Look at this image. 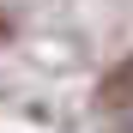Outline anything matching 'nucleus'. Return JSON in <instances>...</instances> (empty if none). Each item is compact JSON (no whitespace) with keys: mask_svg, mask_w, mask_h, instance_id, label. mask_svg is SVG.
I'll list each match as a JSON object with an SVG mask.
<instances>
[{"mask_svg":"<svg viewBox=\"0 0 133 133\" xmlns=\"http://www.w3.org/2000/svg\"><path fill=\"white\" fill-rule=\"evenodd\" d=\"M6 36H12V24H6V12H0V42H6Z\"/></svg>","mask_w":133,"mask_h":133,"instance_id":"f03ea898","label":"nucleus"},{"mask_svg":"<svg viewBox=\"0 0 133 133\" xmlns=\"http://www.w3.org/2000/svg\"><path fill=\"white\" fill-rule=\"evenodd\" d=\"M127 97H133V61H121V66H115V79L97 91V103H103V109H121Z\"/></svg>","mask_w":133,"mask_h":133,"instance_id":"f257e3e1","label":"nucleus"}]
</instances>
